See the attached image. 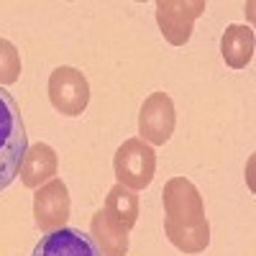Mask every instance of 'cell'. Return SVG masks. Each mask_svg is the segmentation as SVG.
Here are the masks:
<instances>
[{"mask_svg":"<svg viewBox=\"0 0 256 256\" xmlns=\"http://www.w3.org/2000/svg\"><path fill=\"white\" fill-rule=\"evenodd\" d=\"M102 210L108 212V218H110V220H116L123 230L131 233L134 226L138 223V210H141V205H138V195H136L134 190L123 187V184H113L110 192H108V198H105Z\"/></svg>","mask_w":256,"mask_h":256,"instance_id":"4fadbf2b","label":"cell"},{"mask_svg":"<svg viewBox=\"0 0 256 256\" xmlns=\"http://www.w3.org/2000/svg\"><path fill=\"white\" fill-rule=\"evenodd\" d=\"M177 126V113H174V102L164 90L152 92L141 110H138V138L146 141L148 146H164L174 134Z\"/></svg>","mask_w":256,"mask_h":256,"instance_id":"5b68a950","label":"cell"},{"mask_svg":"<svg viewBox=\"0 0 256 256\" xmlns=\"http://www.w3.org/2000/svg\"><path fill=\"white\" fill-rule=\"evenodd\" d=\"M20 77V52L8 38H0V88H10Z\"/></svg>","mask_w":256,"mask_h":256,"instance_id":"5bb4252c","label":"cell"},{"mask_svg":"<svg viewBox=\"0 0 256 256\" xmlns=\"http://www.w3.org/2000/svg\"><path fill=\"white\" fill-rule=\"evenodd\" d=\"M254 46L256 38L251 26L230 24L220 36V56L230 70H246L254 59Z\"/></svg>","mask_w":256,"mask_h":256,"instance_id":"30bf717a","label":"cell"},{"mask_svg":"<svg viewBox=\"0 0 256 256\" xmlns=\"http://www.w3.org/2000/svg\"><path fill=\"white\" fill-rule=\"evenodd\" d=\"M28 152V136L20 108L10 92L0 88V192L20 174V164Z\"/></svg>","mask_w":256,"mask_h":256,"instance_id":"6da1fadb","label":"cell"},{"mask_svg":"<svg viewBox=\"0 0 256 256\" xmlns=\"http://www.w3.org/2000/svg\"><path fill=\"white\" fill-rule=\"evenodd\" d=\"M72 212L70 190L59 177L41 184L34 195V223L41 233H52L67 226Z\"/></svg>","mask_w":256,"mask_h":256,"instance_id":"52a82bcc","label":"cell"},{"mask_svg":"<svg viewBox=\"0 0 256 256\" xmlns=\"http://www.w3.org/2000/svg\"><path fill=\"white\" fill-rule=\"evenodd\" d=\"M205 0H159L156 3V26L166 44L184 46L192 38L195 20L205 13Z\"/></svg>","mask_w":256,"mask_h":256,"instance_id":"277c9868","label":"cell"},{"mask_svg":"<svg viewBox=\"0 0 256 256\" xmlns=\"http://www.w3.org/2000/svg\"><path fill=\"white\" fill-rule=\"evenodd\" d=\"M31 256H102V254L88 233L64 226L52 233H41Z\"/></svg>","mask_w":256,"mask_h":256,"instance_id":"ba28073f","label":"cell"},{"mask_svg":"<svg viewBox=\"0 0 256 256\" xmlns=\"http://www.w3.org/2000/svg\"><path fill=\"white\" fill-rule=\"evenodd\" d=\"M164 236L177 251L182 254H202L210 246V223H195V226H182V223H172L164 220Z\"/></svg>","mask_w":256,"mask_h":256,"instance_id":"7c38bea8","label":"cell"},{"mask_svg":"<svg viewBox=\"0 0 256 256\" xmlns=\"http://www.w3.org/2000/svg\"><path fill=\"white\" fill-rule=\"evenodd\" d=\"M90 238L100 248L102 256H126L128 254V230H123L116 220L108 218L105 210H98L90 218Z\"/></svg>","mask_w":256,"mask_h":256,"instance_id":"8fae6325","label":"cell"},{"mask_svg":"<svg viewBox=\"0 0 256 256\" xmlns=\"http://www.w3.org/2000/svg\"><path fill=\"white\" fill-rule=\"evenodd\" d=\"M49 102L54 105L56 113L67 118L82 116L90 105V82L84 72L70 67V64L56 67L49 74Z\"/></svg>","mask_w":256,"mask_h":256,"instance_id":"3957f363","label":"cell"},{"mask_svg":"<svg viewBox=\"0 0 256 256\" xmlns=\"http://www.w3.org/2000/svg\"><path fill=\"white\" fill-rule=\"evenodd\" d=\"M162 202H164V216H166L164 220L182 223V226H195V223L208 220L200 190L184 177H172L164 184Z\"/></svg>","mask_w":256,"mask_h":256,"instance_id":"8992f818","label":"cell"},{"mask_svg":"<svg viewBox=\"0 0 256 256\" xmlns=\"http://www.w3.org/2000/svg\"><path fill=\"white\" fill-rule=\"evenodd\" d=\"M56 169H59V156L56 152L44 144V141H38L34 146H28V152H26V159L24 164H20V182H24V187L28 190H38L41 184H46L49 180L56 177Z\"/></svg>","mask_w":256,"mask_h":256,"instance_id":"9c48e42d","label":"cell"},{"mask_svg":"<svg viewBox=\"0 0 256 256\" xmlns=\"http://www.w3.org/2000/svg\"><path fill=\"white\" fill-rule=\"evenodd\" d=\"M113 172L118 184L128 190H146L156 174V152L141 138H126L113 156Z\"/></svg>","mask_w":256,"mask_h":256,"instance_id":"7a4b0ae2","label":"cell"}]
</instances>
